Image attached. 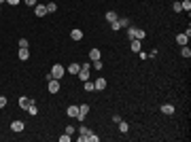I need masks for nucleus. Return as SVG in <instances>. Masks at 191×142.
<instances>
[{"mask_svg": "<svg viewBox=\"0 0 191 142\" xmlns=\"http://www.w3.org/2000/svg\"><path fill=\"white\" fill-rule=\"evenodd\" d=\"M49 74H51V79H62V76L66 74V68H64L62 64H55V66L51 68V72H49Z\"/></svg>", "mask_w": 191, "mask_h": 142, "instance_id": "nucleus-1", "label": "nucleus"}, {"mask_svg": "<svg viewBox=\"0 0 191 142\" xmlns=\"http://www.w3.org/2000/svg\"><path fill=\"white\" fill-rule=\"evenodd\" d=\"M47 89H49V94H58L60 91V79H49Z\"/></svg>", "mask_w": 191, "mask_h": 142, "instance_id": "nucleus-2", "label": "nucleus"}, {"mask_svg": "<svg viewBox=\"0 0 191 142\" xmlns=\"http://www.w3.org/2000/svg\"><path fill=\"white\" fill-rule=\"evenodd\" d=\"M189 38H191V32L187 30L185 34H179V36H176V43H179L180 47H185V45H189Z\"/></svg>", "mask_w": 191, "mask_h": 142, "instance_id": "nucleus-3", "label": "nucleus"}, {"mask_svg": "<svg viewBox=\"0 0 191 142\" xmlns=\"http://www.w3.org/2000/svg\"><path fill=\"white\" fill-rule=\"evenodd\" d=\"M77 76H79L81 81H89V66H87V64L81 66V70L77 72Z\"/></svg>", "mask_w": 191, "mask_h": 142, "instance_id": "nucleus-4", "label": "nucleus"}, {"mask_svg": "<svg viewBox=\"0 0 191 142\" xmlns=\"http://www.w3.org/2000/svg\"><path fill=\"white\" fill-rule=\"evenodd\" d=\"M11 130L15 131V134H19V131H24V130H26L24 121H13V123H11Z\"/></svg>", "mask_w": 191, "mask_h": 142, "instance_id": "nucleus-5", "label": "nucleus"}, {"mask_svg": "<svg viewBox=\"0 0 191 142\" xmlns=\"http://www.w3.org/2000/svg\"><path fill=\"white\" fill-rule=\"evenodd\" d=\"M34 13H36V17H45V15H47V7H45V4H36Z\"/></svg>", "mask_w": 191, "mask_h": 142, "instance_id": "nucleus-6", "label": "nucleus"}, {"mask_svg": "<svg viewBox=\"0 0 191 142\" xmlns=\"http://www.w3.org/2000/svg\"><path fill=\"white\" fill-rule=\"evenodd\" d=\"M87 112H89V104H81V106H79V119L83 121V119L87 117Z\"/></svg>", "mask_w": 191, "mask_h": 142, "instance_id": "nucleus-7", "label": "nucleus"}, {"mask_svg": "<svg viewBox=\"0 0 191 142\" xmlns=\"http://www.w3.org/2000/svg\"><path fill=\"white\" fill-rule=\"evenodd\" d=\"M66 112H68V117L79 119V106H74V104H72V106H68V110H66Z\"/></svg>", "mask_w": 191, "mask_h": 142, "instance_id": "nucleus-8", "label": "nucleus"}, {"mask_svg": "<svg viewBox=\"0 0 191 142\" xmlns=\"http://www.w3.org/2000/svg\"><path fill=\"white\" fill-rule=\"evenodd\" d=\"M94 87L98 89V91H104V89H106V79H98V81L94 83Z\"/></svg>", "mask_w": 191, "mask_h": 142, "instance_id": "nucleus-9", "label": "nucleus"}, {"mask_svg": "<svg viewBox=\"0 0 191 142\" xmlns=\"http://www.w3.org/2000/svg\"><path fill=\"white\" fill-rule=\"evenodd\" d=\"M117 125H119V131H121V134H128V131H130V123H128V121H123V119H121Z\"/></svg>", "mask_w": 191, "mask_h": 142, "instance_id": "nucleus-10", "label": "nucleus"}, {"mask_svg": "<svg viewBox=\"0 0 191 142\" xmlns=\"http://www.w3.org/2000/svg\"><path fill=\"white\" fill-rule=\"evenodd\" d=\"M174 110H176L174 104H164V106H161V112H164V115H174Z\"/></svg>", "mask_w": 191, "mask_h": 142, "instance_id": "nucleus-11", "label": "nucleus"}, {"mask_svg": "<svg viewBox=\"0 0 191 142\" xmlns=\"http://www.w3.org/2000/svg\"><path fill=\"white\" fill-rule=\"evenodd\" d=\"M104 17H106V21H108V24H113V21H117V19H119V15H117L115 11H108L106 15H104Z\"/></svg>", "mask_w": 191, "mask_h": 142, "instance_id": "nucleus-12", "label": "nucleus"}, {"mask_svg": "<svg viewBox=\"0 0 191 142\" xmlns=\"http://www.w3.org/2000/svg\"><path fill=\"white\" fill-rule=\"evenodd\" d=\"M70 38L72 40H81V38H83V32H81L79 28H74V30L70 32Z\"/></svg>", "mask_w": 191, "mask_h": 142, "instance_id": "nucleus-13", "label": "nucleus"}, {"mask_svg": "<svg viewBox=\"0 0 191 142\" xmlns=\"http://www.w3.org/2000/svg\"><path fill=\"white\" fill-rule=\"evenodd\" d=\"M17 57L21 59V62H26V59L30 57V51H28V49H19V51H17Z\"/></svg>", "mask_w": 191, "mask_h": 142, "instance_id": "nucleus-14", "label": "nucleus"}, {"mask_svg": "<svg viewBox=\"0 0 191 142\" xmlns=\"http://www.w3.org/2000/svg\"><path fill=\"white\" fill-rule=\"evenodd\" d=\"M89 59H91V62H94V59H102L100 49H91V51H89Z\"/></svg>", "mask_w": 191, "mask_h": 142, "instance_id": "nucleus-15", "label": "nucleus"}, {"mask_svg": "<svg viewBox=\"0 0 191 142\" xmlns=\"http://www.w3.org/2000/svg\"><path fill=\"white\" fill-rule=\"evenodd\" d=\"M144 36H147V32H144L142 28H136V32H134V38H136V40H142Z\"/></svg>", "mask_w": 191, "mask_h": 142, "instance_id": "nucleus-16", "label": "nucleus"}, {"mask_svg": "<svg viewBox=\"0 0 191 142\" xmlns=\"http://www.w3.org/2000/svg\"><path fill=\"white\" fill-rule=\"evenodd\" d=\"M30 102H32V100H30V98H26V95H21V98H19V106L24 108V110L30 106Z\"/></svg>", "mask_w": 191, "mask_h": 142, "instance_id": "nucleus-17", "label": "nucleus"}, {"mask_svg": "<svg viewBox=\"0 0 191 142\" xmlns=\"http://www.w3.org/2000/svg\"><path fill=\"white\" fill-rule=\"evenodd\" d=\"M180 55H183V57H187V59L191 57V49H189V45H185V47H180Z\"/></svg>", "mask_w": 191, "mask_h": 142, "instance_id": "nucleus-18", "label": "nucleus"}, {"mask_svg": "<svg viewBox=\"0 0 191 142\" xmlns=\"http://www.w3.org/2000/svg\"><path fill=\"white\" fill-rule=\"evenodd\" d=\"M117 24H119V28H130V19L128 17H119Z\"/></svg>", "mask_w": 191, "mask_h": 142, "instance_id": "nucleus-19", "label": "nucleus"}, {"mask_svg": "<svg viewBox=\"0 0 191 142\" xmlns=\"http://www.w3.org/2000/svg\"><path fill=\"white\" fill-rule=\"evenodd\" d=\"M79 70H81V64H70V66H68V72H70V74H77Z\"/></svg>", "mask_w": 191, "mask_h": 142, "instance_id": "nucleus-20", "label": "nucleus"}, {"mask_svg": "<svg viewBox=\"0 0 191 142\" xmlns=\"http://www.w3.org/2000/svg\"><path fill=\"white\" fill-rule=\"evenodd\" d=\"M26 110H28V112H30L32 117H36V115H38V108H36V104H32V102H30V106L26 108Z\"/></svg>", "mask_w": 191, "mask_h": 142, "instance_id": "nucleus-21", "label": "nucleus"}, {"mask_svg": "<svg viewBox=\"0 0 191 142\" xmlns=\"http://www.w3.org/2000/svg\"><path fill=\"white\" fill-rule=\"evenodd\" d=\"M132 51H134V53H138V51H140V40H136V38L132 40Z\"/></svg>", "mask_w": 191, "mask_h": 142, "instance_id": "nucleus-22", "label": "nucleus"}, {"mask_svg": "<svg viewBox=\"0 0 191 142\" xmlns=\"http://www.w3.org/2000/svg\"><path fill=\"white\" fill-rule=\"evenodd\" d=\"M180 9L189 13V11H191V2H189V0H183V2H180Z\"/></svg>", "mask_w": 191, "mask_h": 142, "instance_id": "nucleus-23", "label": "nucleus"}, {"mask_svg": "<svg viewBox=\"0 0 191 142\" xmlns=\"http://www.w3.org/2000/svg\"><path fill=\"white\" fill-rule=\"evenodd\" d=\"M45 7H47V13H55L58 11V4H55V2H49V4H45Z\"/></svg>", "mask_w": 191, "mask_h": 142, "instance_id": "nucleus-24", "label": "nucleus"}, {"mask_svg": "<svg viewBox=\"0 0 191 142\" xmlns=\"http://www.w3.org/2000/svg\"><path fill=\"white\" fill-rule=\"evenodd\" d=\"M83 87H85V91H94V89H96V87H94V83H91V81H83Z\"/></svg>", "mask_w": 191, "mask_h": 142, "instance_id": "nucleus-25", "label": "nucleus"}, {"mask_svg": "<svg viewBox=\"0 0 191 142\" xmlns=\"http://www.w3.org/2000/svg\"><path fill=\"white\" fill-rule=\"evenodd\" d=\"M79 131H81V136H87V138H89V134H91V130H87L85 125H81V127H79Z\"/></svg>", "mask_w": 191, "mask_h": 142, "instance_id": "nucleus-26", "label": "nucleus"}, {"mask_svg": "<svg viewBox=\"0 0 191 142\" xmlns=\"http://www.w3.org/2000/svg\"><path fill=\"white\" fill-rule=\"evenodd\" d=\"M19 49H28V38H19Z\"/></svg>", "mask_w": 191, "mask_h": 142, "instance_id": "nucleus-27", "label": "nucleus"}, {"mask_svg": "<svg viewBox=\"0 0 191 142\" xmlns=\"http://www.w3.org/2000/svg\"><path fill=\"white\" fill-rule=\"evenodd\" d=\"M134 32H136V28H128V38H130V40H134Z\"/></svg>", "mask_w": 191, "mask_h": 142, "instance_id": "nucleus-28", "label": "nucleus"}, {"mask_svg": "<svg viewBox=\"0 0 191 142\" xmlns=\"http://www.w3.org/2000/svg\"><path fill=\"white\" fill-rule=\"evenodd\" d=\"M94 68L96 70H102V59H94Z\"/></svg>", "mask_w": 191, "mask_h": 142, "instance_id": "nucleus-29", "label": "nucleus"}, {"mask_svg": "<svg viewBox=\"0 0 191 142\" xmlns=\"http://www.w3.org/2000/svg\"><path fill=\"white\" fill-rule=\"evenodd\" d=\"M172 9H174V13H180V11H183V9H180V2H174V4H172Z\"/></svg>", "mask_w": 191, "mask_h": 142, "instance_id": "nucleus-30", "label": "nucleus"}, {"mask_svg": "<svg viewBox=\"0 0 191 142\" xmlns=\"http://www.w3.org/2000/svg\"><path fill=\"white\" fill-rule=\"evenodd\" d=\"M87 140H89V142H98V140H100V138H98V136H96L94 131H91V134H89V138H87Z\"/></svg>", "mask_w": 191, "mask_h": 142, "instance_id": "nucleus-31", "label": "nucleus"}, {"mask_svg": "<svg viewBox=\"0 0 191 142\" xmlns=\"http://www.w3.org/2000/svg\"><path fill=\"white\" fill-rule=\"evenodd\" d=\"M74 131H77V130H74V125H68V127H66V134H68V136H72Z\"/></svg>", "mask_w": 191, "mask_h": 142, "instance_id": "nucleus-32", "label": "nucleus"}, {"mask_svg": "<svg viewBox=\"0 0 191 142\" xmlns=\"http://www.w3.org/2000/svg\"><path fill=\"white\" fill-rule=\"evenodd\" d=\"M24 2L28 7H36V4H38V0H24Z\"/></svg>", "mask_w": 191, "mask_h": 142, "instance_id": "nucleus-33", "label": "nucleus"}, {"mask_svg": "<svg viewBox=\"0 0 191 142\" xmlns=\"http://www.w3.org/2000/svg\"><path fill=\"white\" fill-rule=\"evenodd\" d=\"M60 142H70V136H68V134H64V136H60Z\"/></svg>", "mask_w": 191, "mask_h": 142, "instance_id": "nucleus-34", "label": "nucleus"}, {"mask_svg": "<svg viewBox=\"0 0 191 142\" xmlns=\"http://www.w3.org/2000/svg\"><path fill=\"white\" fill-rule=\"evenodd\" d=\"M7 106V98H4V95H0V108H4Z\"/></svg>", "mask_w": 191, "mask_h": 142, "instance_id": "nucleus-35", "label": "nucleus"}, {"mask_svg": "<svg viewBox=\"0 0 191 142\" xmlns=\"http://www.w3.org/2000/svg\"><path fill=\"white\" fill-rule=\"evenodd\" d=\"M7 2H9V4H13V7H15V4H19V0H7Z\"/></svg>", "mask_w": 191, "mask_h": 142, "instance_id": "nucleus-36", "label": "nucleus"}, {"mask_svg": "<svg viewBox=\"0 0 191 142\" xmlns=\"http://www.w3.org/2000/svg\"><path fill=\"white\" fill-rule=\"evenodd\" d=\"M2 2H7V0H0V4H2Z\"/></svg>", "mask_w": 191, "mask_h": 142, "instance_id": "nucleus-37", "label": "nucleus"}]
</instances>
